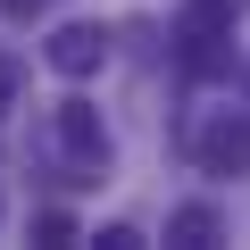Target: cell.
Segmentation results:
<instances>
[{
    "instance_id": "cell-1",
    "label": "cell",
    "mask_w": 250,
    "mask_h": 250,
    "mask_svg": "<svg viewBox=\"0 0 250 250\" xmlns=\"http://www.w3.org/2000/svg\"><path fill=\"white\" fill-rule=\"evenodd\" d=\"M50 159H59L67 184H108L117 142H108V125H100V108H92L83 92H67V100L50 108Z\"/></svg>"
},
{
    "instance_id": "cell-7",
    "label": "cell",
    "mask_w": 250,
    "mask_h": 250,
    "mask_svg": "<svg viewBox=\"0 0 250 250\" xmlns=\"http://www.w3.org/2000/svg\"><path fill=\"white\" fill-rule=\"evenodd\" d=\"M92 242H100V250H142V225H125V217H117V225H100Z\"/></svg>"
},
{
    "instance_id": "cell-4",
    "label": "cell",
    "mask_w": 250,
    "mask_h": 250,
    "mask_svg": "<svg viewBox=\"0 0 250 250\" xmlns=\"http://www.w3.org/2000/svg\"><path fill=\"white\" fill-rule=\"evenodd\" d=\"M42 59H50L67 83H92V75L108 67V25H100V17H67V25H50Z\"/></svg>"
},
{
    "instance_id": "cell-2",
    "label": "cell",
    "mask_w": 250,
    "mask_h": 250,
    "mask_svg": "<svg viewBox=\"0 0 250 250\" xmlns=\"http://www.w3.org/2000/svg\"><path fill=\"white\" fill-rule=\"evenodd\" d=\"M233 17H242V0H184V17H175V67L184 75H225L233 67Z\"/></svg>"
},
{
    "instance_id": "cell-8",
    "label": "cell",
    "mask_w": 250,
    "mask_h": 250,
    "mask_svg": "<svg viewBox=\"0 0 250 250\" xmlns=\"http://www.w3.org/2000/svg\"><path fill=\"white\" fill-rule=\"evenodd\" d=\"M0 9H9V17H17V25H34V17H42V9H50V0H0Z\"/></svg>"
},
{
    "instance_id": "cell-6",
    "label": "cell",
    "mask_w": 250,
    "mask_h": 250,
    "mask_svg": "<svg viewBox=\"0 0 250 250\" xmlns=\"http://www.w3.org/2000/svg\"><path fill=\"white\" fill-rule=\"evenodd\" d=\"M17 100H25V59H17V50H0V125L17 117Z\"/></svg>"
},
{
    "instance_id": "cell-5",
    "label": "cell",
    "mask_w": 250,
    "mask_h": 250,
    "mask_svg": "<svg viewBox=\"0 0 250 250\" xmlns=\"http://www.w3.org/2000/svg\"><path fill=\"white\" fill-rule=\"evenodd\" d=\"M167 242H175V250L225 242V208H217V200H175V208H167Z\"/></svg>"
},
{
    "instance_id": "cell-3",
    "label": "cell",
    "mask_w": 250,
    "mask_h": 250,
    "mask_svg": "<svg viewBox=\"0 0 250 250\" xmlns=\"http://www.w3.org/2000/svg\"><path fill=\"white\" fill-rule=\"evenodd\" d=\"M192 167L217 175V184H225V175H233V184L250 175V108H208V117L192 125Z\"/></svg>"
}]
</instances>
